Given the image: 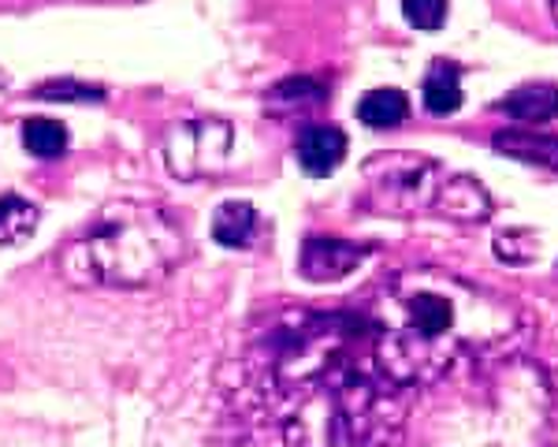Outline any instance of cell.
<instances>
[{"label":"cell","mask_w":558,"mask_h":447,"mask_svg":"<svg viewBox=\"0 0 558 447\" xmlns=\"http://www.w3.org/2000/svg\"><path fill=\"white\" fill-rule=\"evenodd\" d=\"M462 291L447 280V288H432L425 276H399L380 294V310L373 321V358L395 384L439 380L454 365V358L470 347L462 333Z\"/></svg>","instance_id":"obj_1"},{"label":"cell","mask_w":558,"mask_h":447,"mask_svg":"<svg viewBox=\"0 0 558 447\" xmlns=\"http://www.w3.org/2000/svg\"><path fill=\"white\" fill-rule=\"evenodd\" d=\"M183 246V228L168 209L123 202L112 205L75 246H68L60 268L71 283L149 288L179 265Z\"/></svg>","instance_id":"obj_2"},{"label":"cell","mask_w":558,"mask_h":447,"mask_svg":"<svg viewBox=\"0 0 558 447\" xmlns=\"http://www.w3.org/2000/svg\"><path fill=\"white\" fill-rule=\"evenodd\" d=\"M365 183L376 209L417 213L436 202L439 168L417 154H376L365 160Z\"/></svg>","instance_id":"obj_3"},{"label":"cell","mask_w":558,"mask_h":447,"mask_svg":"<svg viewBox=\"0 0 558 447\" xmlns=\"http://www.w3.org/2000/svg\"><path fill=\"white\" fill-rule=\"evenodd\" d=\"M231 154V123L228 120H191L172 128L165 138V160L175 179H205L223 168Z\"/></svg>","instance_id":"obj_4"},{"label":"cell","mask_w":558,"mask_h":447,"mask_svg":"<svg viewBox=\"0 0 558 447\" xmlns=\"http://www.w3.org/2000/svg\"><path fill=\"white\" fill-rule=\"evenodd\" d=\"M357 262H362V250L339 243V239H310L302 250V276L313 283H331V280H343L347 273H354Z\"/></svg>","instance_id":"obj_5"},{"label":"cell","mask_w":558,"mask_h":447,"mask_svg":"<svg viewBox=\"0 0 558 447\" xmlns=\"http://www.w3.org/2000/svg\"><path fill=\"white\" fill-rule=\"evenodd\" d=\"M436 209L447 213L451 220H462V224H476L492 213V198L476 179L470 176H451L444 186L436 191Z\"/></svg>","instance_id":"obj_6"},{"label":"cell","mask_w":558,"mask_h":447,"mask_svg":"<svg viewBox=\"0 0 558 447\" xmlns=\"http://www.w3.org/2000/svg\"><path fill=\"white\" fill-rule=\"evenodd\" d=\"M347 157V134L339 128H310L299 138V165L310 176H331Z\"/></svg>","instance_id":"obj_7"},{"label":"cell","mask_w":558,"mask_h":447,"mask_svg":"<svg viewBox=\"0 0 558 447\" xmlns=\"http://www.w3.org/2000/svg\"><path fill=\"white\" fill-rule=\"evenodd\" d=\"M492 146L499 154L521 160V165H539L558 172V138L555 134H536V131H499L492 138Z\"/></svg>","instance_id":"obj_8"},{"label":"cell","mask_w":558,"mask_h":447,"mask_svg":"<svg viewBox=\"0 0 558 447\" xmlns=\"http://www.w3.org/2000/svg\"><path fill=\"white\" fill-rule=\"evenodd\" d=\"M502 109H507V116H514V120L547 123L558 116V86H551V83L518 86L514 94L502 97Z\"/></svg>","instance_id":"obj_9"},{"label":"cell","mask_w":558,"mask_h":447,"mask_svg":"<svg viewBox=\"0 0 558 447\" xmlns=\"http://www.w3.org/2000/svg\"><path fill=\"white\" fill-rule=\"evenodd\" d=\"M410 116V97L402 89L380 86V89H368V94L357 101V120L365 128L387 131V128H399L402 120Z\"/></svg>","instance_id":"obj_10"},{"label":"cell","mask_w":558,"mask_h":447,"mask_svg":"<svg viewBox=\"0 0 558 447\" xmlns=\"http://www.w3.org/2000/svg\"><path fill=\"white\" fill-rule=\"evenodd\" d=\"M257 231V213L250 202H223L220 209H216L213 217V235L220 246H250V239H254Z\"/></svg>","instance_id":"obj_11"},{"label":"cell","mask_w":558,"mask_h":447,"mask_svg":"<svg viewBox=\"0 0 558 447\" xmlns=\"http://www.w3.org/2000/svg\"><path fill=\"white\" fill-rule=\"evenodd\" d=\"M38 231V205L20 194H0V246H20Z\"/></svg>","instance_id":"obj_12"},{"label":"cell","mask_w":558,"mask_h":447,"mask_svg":"<svg viewBox=\"0 0 558 447\" xmlns=\"http://www.w3.org/2000/svg\"><path fill=\"white\" fill-rule=\"evenodd\" d=\"M324 83H317V78L310 75H294L287 78V83H279L272 94L265 97V109L272 112H302V109H313V105L324 101Z\"/></svg>","instance_id":"obj_13"},{"label":"cell","mask_w":558,"mask_h":447,"mask_svg":"<svg viewBox=\"0 0 558 447\" xmlns=\"http://www.w3.org/2000/svg\"><path fill=\"white\" fill-rule=\"evenodd\" d=\"M462 105V83H458V71L447 64H436L425 78V109L432 116H451Z\"/></svg>","instance_id":"obj_14"},{"label":"cell","mask_w":558,"mask_h":447,"mask_svg":"<svg viewBox=\"0 0 558 447\" xmlns=\"http://www.w3.org/2000/svg\"><path fill=\"white\" fill-rule=\"evenodd\" d=\"M23 146L31 149L34 157H60L68 149V128L60 120H49V116H31L23 123Z\"/></svg>","instance_id":"obj_15"},{"label":"cell","mask_w":558,"mask_h":447,"mask_svg":"<svg viewBox=\"0 0 558 447\" xmlns=\"http://www.w3.org/2000/svg\"><path fill=\"white\" fill-rule=\"evenodd\" d=\"M402 15L417 31H439L447 20V0H402Z\"/></svg>","instance_id":"obj_16"},{"label":"cell","mask_w":558,"mask_h":447,"mask_svg":"<svg viewBox=\"0 0 558 447\" xmlns=\"http://www.w3.org/2000/svg\"><path fill=\"white\" fill-rule=\"evenodd\" d=\"M38 97H49V101H101V89H94V86H83V83H75V78H57V83H45L34 89Z\"/></svg>","instance_id":"obj_17"},{"label":"cell","mask_w":558,"mask_h":447,"mask_svg":"<svg viewBox=\"0 0 558 447\" xmlns=\"http://www.w3.org/2000/svg\"><path fill=\"white\" fill-rule=\"evenodd\" d=\"M547 4H551V12H555V20H558V0H547Z\"/></svg>","instance_id":"obj_18"}]
</instances>
